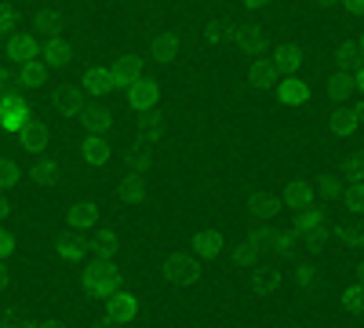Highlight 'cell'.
Here are the masks:
<instances>
[{"mask_svg": "<svg viewBox=\"0 0 364 328\" xmlns=\"http://www.w3.org/2000/svg\"><path fill=\"white\" fill-rule=\"evenodd\" d=\"M161 274H164L168 285L186 288V285H193V281L200 277V259H197L193 252H171V255L161 263Z\"/></svg>", "mask_w": 364, "mask_h": 328, "instance_id": "cell-1", "label": "cell"}, {"mask_svg": "<svg viewBox=\"0 0 364 328\" xmlns=\"http://www.w3.org/2000/svg\"><path fill=\"white\" fill-rule=\"evenodd\" d=\"M84 292L95 295V300H109L113 292H120V270L109 266V259H99L95 266L84 270Z\"/></svg>", "mask_w": 364, "mask_h": 328, "instance_id": "cell-2", "label": "cell"}, {"mask_svg": "<svg viewBox=\"0 0 364 328\" xmlns=\"http://www.w3.org/2000/svg\"><path fill=\"white\" fill-rule=\"evenodd\" d=\"M291 233L299 237L306 248H321L324 245V216L317 212L314 204H306V208H299V216H295V226H291Z\"/></svg>", "mask_w": 364, "mask_h": 328, "instance_id": "cell-3", "label": "cell"}, {"mask_svg": "<svg viewBox=\"0 0 364 328\" xmlns=\"http://www.w3.org/2000/svg\"><path fill=\"white\" fill-rule=\"evenodd\" d=\"M230 44H237V51L245 58H259L266 51V29L259 22H240V26H233Z\"/></svg>", "mask_w": 364, "mask_h": 328, "instance_id": "cell-4", "label": "cell"}, {"mask_svg": "<svg viewBox=\"0 0 364 328\" xmlns=\"http://www.w3.org/2000/svg\"><path fill=\"white\" fill-rule=\"evenodd\" d=\"M139 317V300L132 292H113L106 300V321L109 324H132Z\"/></svg>", "mask_w": 364, "mask_h": 328, "instance_id": "cell-5", "label": "cell"}, {"mask_svg": "<svg viewBox=\"0 0 364 328\" xmlns=\"http://www.w3.org/2000/svg\"><path fill=\"white\" fill-rule=\"evenodd\" d=\"M113 92H128V88L142 77V55H120L117 63H113Z\"/></svg>", "mask_w": 364, "mask_h": 328, "instance_id": "cell-6", "label": "cell"}, {"mask_svg": "<svg viewBox=\"0 0 364 328\" xmlns=\"http://www.w3.org/2000/svg\"><path fill=\"white\" fill-rule=\"evenodd\" d=\"M157 102H161V84H157V80L139 77V80L128 88V106H132L135 113H142V110H154Z\"/></svg>", "mask_w": 364, "mask_h": 328, "instance_id": "cell-7", "label": "cell"}, {"mask_svg": "<svg viewBox=\"0 0 364 328\" xmlns=\"http://www.w3.org/2000/svg\"><path fill=\"white\" fill-rule=\"evenodd\" d=\"M281 285H284L281 266H259V263H255V270H252V292L259 295V300H269V295H277Z\"/></svg>", "mask_w": 364, "mask_h": 328, "instance_id": "cell-8", "label": "cell"}, {"mask_svg": "<svg viewBox=\"0 0 364 328\" xmlns=\"http://www.w3.org/2000/svg\"><path fill=\"white\" fill-rule=\"evenodd\" d=\"M84 128H87V135H109L113 128H117V113L109 110V106H84Z\"/></svg>", "mask_w": 364, "mask_h": 328, "instance_id": "cell-9", "label": "cell"}, {"mask_svg": "<svg viewBox=\"0 0 364 328\" xmlns=\"http://www.w3.org/2000/svg\"><path fill=\"white\" fill-rule=\"evenodd\" d=\"M277 99L284 106H306L310 102V84L295 73H288L284 80H277Z\"/></svg>", "mask_w": 364, "mask_h": 328, "instance_id": "cell-10", "label": "cell"}, {"mask_svg": "<svg viewBox=\"0 0 364 328\" xmlns=\"http://www.w3.org/2000/svg\"><path fill=\"white\" fill-rule=\"evenodd\" d=\"M26 121H29V106L18 95H4V102H0V125L8 132H22Z\"/></svg>", "mask_w": 364, "mask_h": 328, "instance_id": "cell-11", "label": "cell"}, {"mask_svg": "<svg viewBox=\"0 0 364 328\" xmlns=\"http://www.w3.org/2000/svg\"><path fill=\"white\" fill-rule=\"evenodd\" d=\"M248 80H252V88L255 92H269V88H277V80H281V73H277V66L269 63V58H252V66H248Z\"/></svg>", "mask_w": 364, "mask_h": 328, "instance_id": "cell-12", "label": "cell"}, {"mask_svg": "<svg viewBox=\"0 0 364 328\" xmlns=\"http://www.w3.org/2000/svg\"><path fill=\"white\" fill-rule=\"evenodd\" d=\"M99 216H102V208L95 201H77V204H70L66 223H70V230H91L99 223Z\"/></svg>", "mask_w": 364, "mask_h": 328, "instance_id": "cell-13", "label": "cell"}, {"mask_svg": "<svg viewBox=\"0 0 364 328\" xmlns=\"http://www.w3.org/2000/svg\"><path fill=\"white\" fill-rule=\"evenodd\" d=\"M146 201V175L142 171H132L120 179V204H128V208H139Z\"/></svg>", "mask_w": 364, "mask_h": 328, "instance_id": "cell-14", "label": "cell"}, {"mask_svg": "<svg viewBox=\"0 0 364 328\" xmlns=\"http://www.w3.org/2000/svg\"><path fill=\"white\" fill-rule=\"evenodd\" d=\"M164 132H168V125H164V117L157 113V106H154V110H142V121H139V139H142V142H149V146H161Z\"/></svg>", "mask_w": 364, "mask_h": 328, "instance_id": "cell-15", "label": "cell"}, {"mask_svg": "<svg viewBox=\"0 0 364 328\" xmlns=\"http://www.w3.org/2000/svg\"><path fill=\"white\" fill-rule=\"evenodd\" d=\"M269 63L277 66V73H281V77L299 73V70H302V48H299V44H277V51H273Z\"/></svg>", "mask_w": 364, "mask_h": 328, "instance_id": "cell-16", "label": "cell"}, {"mask_svg": "<svg viewBox=\"0 0 364 328\" xmlns=\"http://www.w3.org/2000/svg\"><path fill=\"white\" fill-rule=\"evenodd\" d=\"M314 197H317V190L306 183V179H291V183L284 186V197H281V204L284 208H306V204H314Z\"/></svg>", "mask_w": 364, "mask_h": 328, "instance_id": "cell-17", "label": "cell"}, {"mask_svg": "<svg viewBox=\"0 0 364 328\" xmlns=\"http://www.w3.org/2000/svg\"><path fill=\"white\" fill-rule=\"evenodd\" d=\"M117 248H120V233H117L113 226L95 230V237H91V245H87V252L95 255V259H113Z\"/></svg>", "mask_w": 364, "mask_h": 328, "instance_id": "cell-18", "label": "cell"}, {"mask_svg": "<svg viewBox=\"0 0 364 328\" xmlns=\"http://www.w3.org/2000/svg\"><path fill=\"white\" fill-rule=\"evenodd\" d=\"M73 63V44H66L63 37H51L44 44V66L48 70H66Z\"/></svg>", "mask_w": 364, "mask_h": 328, "instance_id": "cell-19", "label": "cell"}, {"mask_svg": "<svg viewBox=\"0 0 364 328\" xmlns=\"http://www.w3.org/2000/svg\"><path fill=\"white\" fill-rule=\"evenodd\" d=\"M113 92V73L106 66H91L84 73V95H95V99H106Z\"/></svg>", "mask_w": 364, "mask_h": 328, "instance_id": "cell-20", "label": "cell"}, {"mask_svg": "<svg viewBox=\"0 0 364 328\" xmlns=\"http://www.w3.org/2000/svg\"><path fill=\"white\" fill-rule=\"evenodd\" d=\"M178 51H182V41H178V33H157L154 37V44H149V55H154V63H175L178 58Z\"/></svg>", "mask_w": 364, "mask_h": 328, "instance_id": "cell-21", "label": "cell"}, {"mask_svg": "<svg viewBox=\"0 0 364 328\" xmlns=\"http://www.w3.org/2000/svg\"><path fill=\"white\" fill-rule=\"evenodd\" d=\"M48 128L41 125V121H26V128L18 132V142H22V150H29V154H44L48 150Z\"/></svg>", "mask_w": 364, "mask_h": 328, "instance_id": "cell-22", "label": "cell"}, {"mask_svg": "<svg viewBox=\"0 0 364 328\" xmlns=\"http://www.w3.org/2000/svg\"><path fill=\"white\" fill-rule=\"evenodd\" d=\"M193 255L197 259H219L223 255V233L219 230H200L197 237H193Z\"/></svg>", "mask_w": 364, "mask_h": 328, "instance_id": "cell-23", "label": "cell"}, {"mask_svg": "<svg viewBox=\"0 0 364 328\" xmlns=\"http://www.w3.org/2000/svg\"><path fill=\"white\" fill-rule=\"evenodd\" d=\"M328 128H331V135H339V139H353L360 132V121H357V113L350 106H343V110H336L328 117Z\"/></svg>", "mask_w": 364, "mask_h": 328, "instance_id": "cell-24", "label": "cell"}, {"mask_svg": "<svg viewBox=\"0 0 364 328\" xmlns=\"http://www.w3.org/2000/svg\"><path fill=\"white\" fill-rule=\"evenodd\" d=\"M55 255L63 259V263H84V255H87V241H84V237L66 233V237H58V241H55Z\"/></svg>", "mask_w": 364, "mask_h": 328, "instance_id": "cell-25", "label": "cell"}, {"mask_svg": "<svg viewBox=\"0 0 364 328\" xmlns=\"http://www.w3.org/2000/svg\"><path fill=\"white\" fill-rule=\"evenodd\" d=\"M80 157H84V164H91V168L109 164V146H106V139H102V135H87L84 146H80Z\"/></svg>", "mask_w": 364, "mask_h": 328, "instance_id": "cell-26", "label": "cell"}, {"mask_svg": "<svg viewBox=\"0 0 364 328\" xmlns=\"http://www.w3.org/2000/svg\"><path fill=\"white\" fill-rule=\"evenodd\" d=\"M200 37H204L208 48H223L233 37V22L230 18H211V22H204V33Z\"/></svg>", "mask_w": 364, "mask_h": 328, "instance_id": "cell-27", "label": "cell"}, {"mask_svg": "<svg viewBox=\"0 0 364 328\" xmlns=\"http://www.w3.org/2000/svg\"><path fill=\"white\" fill-rule=\"evenodd\" d=\"M277 212H281V201H277V197H269V194H255V197L248 201V216L259 219V223L277 219Z\"/></svg>", "mask_w": 364, "mask_h": 328, "instance_id": "cell-28", "label": "cell"}, {"mask_svg": "<svg viewBox=\"0 0 364 328\" xmlns=\"http://www.w3.org/2000/svg\"><path fill=\"white\" fill-rule=\"evenodd\" d=\"M360 48H357V41H339L336 48H331V63H336V70H350L353 73V66L360 63Z\"/></svg>", "mask_w": 364, "mask_h": 328, "instance_id": "cell-29", "label": "cell"}, {"mask_svg": "<svg viewBox=\"0 0 364 328\" xmlns=\"http://www.w3.org/2000/svg\"><path fill=\"white\" fill-rule=\"evenodd\" d=\"M154 164H157L154 146L139 139V142L132 146V150H128V168H132V171H142V175H149V168H154Z\"/></svg>", "mask_w": 364, "mask_h": 328, "instance_id": "cell-30", "label": "cell"}, {"mask_svg": "<svg viewBox=\"0 0 364 328\" xmlns=\"http://www.w3.org/2000/svg\"><path fill=\"white\" fill-rule=\"evenodd\" d=\"M291 281L299 285V288H317L321 285V270H317V263L314 259H299L295 266H291Z\"/></svg>", "mask_w": 364, "mask_h": 328, "instance_id": "cell-31", "label": "cell"}, {"mask_svg": "<svg viewBox=\"0 0 364 328\" xmlns=\"http://www.w3.org/2000/svg\"><path fill=\"white\" fill-rule=\"evenodd\" d=\"M336 241L343 245V248H364V226H357V223H336Z\"/></svg>", "mask_w": 364, "mask_h": 328, "instance_id": "cell-32", "label": "cell"}, {"mask_svg": "<svg viewBox=\"0 0 364 328\" xmlns=\"http://www.w3.org/2000/svg\"><path fill=\"white\" fill-rule=\"evenodd\" d=\"M58 110L66 117H80L84 113V88H63L58 92Z\"/></svg>", "mask_w": 364, "mask_h": 328, "instance_id": "cell-33", "label": "cell"}, {"mask_svg": "<svg viewBox=\"0 0 364 328\" xmlns=\"http://www.w3.org/2000/svg\"><path fill=\"white\" fill-rule=\"evenodd\" d=\"M58 175H63V168H58L55 157H37V164H33V179H37L41 186H55V183H58Z\"/></svg>", "mask_w": 364, "mask_h": 328, "instance_id": "cell-34", "label": "cell"}, {"mask_svg": "<svg viewBox=\"0 0 364 328\" xmlns=\"http://www.w3.org/2000/svg\"><path fill=\"white\" fill-rule=\"evenodd\" d=\"M37 51H41V48H37V41H33V37H15V41L8 44L11 63H18V66H22V63H29V58H37Z\"/></svg>", "mask_w": 364, "mask_h": 328, "instance_id": "cell-35", "label": "cell"}, {"mask_svg": "<svg viewBox=\"0 0 364 328\" xmlns=\"http://www.w3.org/2000/svg\"><path fill=\"white\" fill-rule=\"evenodd\" d=\"M350 92H353V73L350 70H336L328 77V95L331 99H346Z\"/></svg>", "mask_w": 364, "mask_h": 328, "instance_id": "cell-36", "label": "cell"}, {"mask_svg": "<svg viewBox=\"0 0 364 328\" xmlns=\"http://www.w3.org/2000/svg\"><path fill=\"white\" fill-rule=\"evenodd\" d=\"M22 84L26 88H41L44 80H48V66L41 63V58H29V63H22Z\"/></svg>", "mask_w": 364, "mask_h": 328, "instance_id": "cell-37", "label": "cell"}, {"mask_svg": "<svg viewBox=\"0 0 364 328\" xmlns=\"http://www.w3.org/2000/svg\"><path fill=\"white\" fill-rule=\"evenodd\" d=\"M33 26H37V33L58 37V33H63V15H58V11H37Z\"/></svg>", "mask_w": 364, "mask_h": 328, "instance_id": "cell-38", "label": "cell"}, {"mask_svg": "<svg viewBox=\"0 0 364 328\" xmlns=\"http://www.w3.org/2000/svg\"><path fill=\"white\" fill-rule=\"evenodd\" d=\"M255 263H259V248L245 237V241L233 248V266H237V270H248V266H255Z\"/></svg>", "mask_w": 364, "mask_h": 328, "instance_id": "cell-39", "label": "cell"}, {"mask_svg": "<svg viewBox=\"0 0 364 328\" xmlns=\"http://www.w3.org/2000/svg\"><path fill=\"white\" fill-rule=\"evenodd\" d=\"M343 307H346L350 314H364V285H360V281L343 292Z\"/></svg>", "mask_w": 364, "mask_h": 328, "instance_id": "cell-40", "label": "cell"}, {"mask_svg": "<svg viewBox=\"0 0 364 328\" xmlns=\"http://www.w3.org/2000/svg\"><path fill=\"white\" fill-rule=\"evenodd\" d=\"M343 179H350V183H364V154H350L343 161Z\"/></svg>", "mask_w": 364, "mask_h": 328, "instance_id": "cell-41", "label": "cell"}, {"mask_svg": "<svg viewBox=\"0 0 364 328\" xmlns=\"http://www.w3.org/2000/svg\"><path fill=\"white\" fill-rule=\"evenodd\" d=\"M343 201H346V208H350L353 216H364V183H350L346 194H343Z\"/></svg>", "mask_w": 364, "mask_h": 328, "instance_id": "cell-42", "label": "cell"}, {"mask_svg": "<svg viewBox=\"0 0 364 328\" xmlns=\"http://www.w3.org/2000/svg\"><path fill=\"white\" fill-rule=\"evenodd\" d=\"M295 248H299V237H295V233H281V230L273 233V245H269L273 255H291Z\"/></svg>", "mask_w": 364, "mask_h": 328, "instance_id": "cell-43", "label": "cell"}, {"mask_svg": "<svg viewBox=\"0 0 364 328\" xmlns=\"http://www.w3.org/2000/svg\"><path fill=\"white\" fill-rule=\"evenodd\" d=\"M273 233H277V230H273L269 223H259L255 230H248V241L262 252V248H269V245H273Z\"/></svg>", "mask_w": 364, "mask_h": 328, "instance_id": "cell-44", "label": "cell"}, {"mask_svg": "<svg viewBox=\"0 0 364 328\" xmlns=\"http://www.w3.org/2000/svg\"><path fill=\"white\" fill-rule=\"evenodd\" d=\"M18 183V164L8 161V157H0V190H11Z\"/></svg>", "mask_w": 364, "mask_h": 328, "instance_id": "cell-45", "label": "cell"}, {"mask_svg": "<svg viewBox=\"0 0 364 328\" xmlns=\"http://www.w3.org/2000/svg\"><path fill=\"white\" fill-rule=\"evenodd\" d=\"M314 190H317L321 197H328V201H336V197L343 194V183H339V179H336V175H324V179H321V183H317Z\"/></svg>", "mask_w": 364, "mask_h": 328, "instance_id": "cell-46", "label": "cell"}, {"mask_svg": "<svg viewBox=\"0 0 364 328\" xmlns=\"http://www.w3.org/2000/svg\"><path fill=\"white\" fill-rule=\"evenodd\" d=\"M15 22H18L15 8H8V4H0V33H8V29H15Z\"/></svg>", "mask_w": 364, "mask_h": 328, "instance_id": "cell-47", "label": "cell"}, {"mask_svg": "<svg viewBox=\"0 0 364 328\" xmlns=\"http://www.w3.org/2000/svg\"><path fill=\"white\" fill-rule=\"evenodd\" d=\"M343 8H346V15L364 18V0H343Z\"/></svg>", "mask_w": 364, "mask_h": 328, "instance_id": "cell-48", "label": "cell"}, {"mask_svg": "<svg viewBox=\"0 0 364 328\" xmlns=\"http://www.w3.org/2000/svg\"><path fill=\"white\" fill-rule=\"evenodd\" d=\"M11 248H15V237H11L8 230H0V259H4Z\"/></svg>", "mask_w": 364, "mask_h": 328, "instance_id": "cell-49", "label": "cell"}, {"mask_svg": "<svg viewBox=\"0 0 364 328\" xmlns=\"http://www.w3.org/2000/svg\"><path fill=\"white\" fill-rule=\"evenodd\" d=\"M353 88H357V92H364V58L353 66Z\"/></svg>", "mask_w": 364, "mask_h": 328, "instance_id": "cell-50", "label": "cell"}, {"mask_svg": "<svg viewBox=\"0 0 364 328\" xmlns=\"http://www.w3.org/2000/svg\"><path fill=\"white\" fill-rule=\"evenodd\" d=\"M266 4H273V0H245V8H266Z\"/></svg>", "mask_w": 364, "mask_h": 328, "instance_id": "cell-51", "label": "cell"}, {"mask_svg": "<svg viewBox=\"0 0 364 328\" xmlns=\"http://www.w3.org/2000/svg\"><path fill=\"white\" fill-rule=\"evenodd\" d=\"M350 110H353V113H357V121H360V125H364V102H353V106H350Z\"/></svg>", "mask_w": 364, "mask_h": 328, "instance_id": "cell-52", "label": "cell"}, {"mask_svg": "<svg viewBox=\"0 0 364 328\" xmlns=\"http://www.w3.org/2000/svg\"><path fill=\"white\" fill-rule=\"evenodd\" d=\"M8 285V270H4V263H0V288Z\"/></svg>", "mask_w": 364, "mask_h": 328, "instance_id": "cell-53", "label": "cell"}, {"mask_svg": "<svg viewBox=\"0 0 364 328\" xmlns=\"http://www.w3.org/2000/svg\"><path fill=\"white\" fill-rule=\"evenodd\" d=\"M314 4H317V8H331V4H336V0H314Z\"/></svg>", "mask_w": 364, "mask_h": 328, "instance_id": "cell-54", "label": "cell"}, {"mask_svg": "<svg viewBox=\"0 0 364 328\" xmlns=\"http://www.w3.org/2000/svg\"><path fill=\"white\" fill-rule=\"evenodd\" d=\"M357 277H360V285H364V259L357 263Z\"/></svg>", "mask_w": 364, "mask_h": 328, "instance_id": "cell-55", "label": "cell"}, {"mask_svg": "<svg viewBox=\"0 0 364 328\" xmlns=\"http://www.w3.org/2000/svg\"><path fill=\"white\" fill-rule=\"evenodd\" d=\"M4 216H8V204H4V201H0V219H4Z\"/></svg>", "mask_w": 364, "mask_h": 328, "instance_id": "cell-56", "label": "cell"}, {"mask_svg": "<svg viewBox=\"0 0 364 328\" xmlns=\"http://www.w3.org/2000/svg\"><path fill=\"white\" fill-rule=\"evenodd\" d=\"M357 48H360V55H364V33H360V37H357Z\"/></svg>", "mask_w": 364, "mask_h": 328, "instance_id": "cell-57", "label": "cell"}, {"mask_svg": "<svg viewBox=\"0 0 364 328\" xmlns=\"http://www.w3.org/2000/svg\"><path fill=\"white\" fill-rule=\"evenodd\" d=\"M4 80H8V77H4V70H0V88H4Z\"/></svg>", "mask_w": 364, "mask_h": 328, "instance_id": "cell-58", "label": "cell"}, {"mask_svg": "<svg viewBox=\"0 0 364 328\" xmlns=\"http://www.w3.org/2000/svg\"><path fill=\"white\" fill-rule=\"evenodd\" d=\"M360 154H364V150H360Z\"/></svg>", "mask_w": 364, "mask_h": 328, "instance_id": "cell-59", "label": "cell"}]
</instances>
